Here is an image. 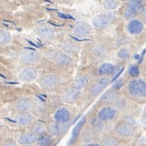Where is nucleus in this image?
I'll return each instance as SVG.
<instances>
[{
	"label": "nucleus",
	"mask_w": 146,
	"mask_h": 146,
	"mask_svg": "<svg viewBox=\"0 0 146 146\" xmlns=\"http://www.w3.org/2000/svg\"><path fill=\"white\" fill-rule=\"evenodd\" d=\"M127 91L135 98H145L146 83L140 79H134L127 85Z\"/></svg>",
	"instance_id": "nucleus-1"
},
{
	"label": "nucleus",
	"mask_w": 146,
	"mask_h": 146,
	"mask_svg": "<svg viewBox=\"0 0 146 146\" xmlns=\"http://www.w3.org/2000/svg\"><path fill=\"white\" fill-rule=\"evenodd\" d=\"M109 83H110V80L105 77L100 78L99 80L94 81L90 88V95L93 97H97L106 89L108 86L109 85Z\"/></svg>",
	"instance_id": "nucleus-2"
},
{
	"label": "nucleus",
	"mask_w": 146,
	"mask_h": 146,
	"mask_svg": "<svg viewBox=\"0 0 146 146\" xmlns=\"http://www.w3.org/2000/svg\"><path fill=\"white\" fill-rule=\"evenodd\" d=\"M59 77L54 74H48L44 76L40 80V84L42 88L45 90H53L59 85Z\"/></svg>",
	"instance_id": "nucleus-3"
},
{
	"label": "nucleus",
	"mask_w": 146,
	"mask_h": 146,
	"mask_svg": "<svg viewBox=\"0 0 146 146\" xmlns=\"http://www.w3.org/2000/svg\"><path fill=\"white\" fill-rule=\"evenodd\" d=\"M115 132L121 137H131L135 132V128L129 123H121L115 127Z\"/></svg>",
	"instance_id": "nucleus-4"
},
{
	"label": "nucleus",
	"mask_w": 146,
	"mask_h": 146,
	"mask_svg": "<svg viewBox=\"0 0 146 146\" xmlns=\"http://www.w3.org/2000/svg\"><path fill=\"white\" fill-rule=\"evenodd\" d=\"M91 33V27L86 22H78L73 29V34L79 38H84Z\"/></svg>",
	"instance_id": "nucleus-5"
},
{
	"label": "nucleus",
	"mask_w": 146,
	"mask_h": 146,
	"mask_svg": "<svg viewBox=\"0 0 146 146\" xmlns=\"http://www.w3.org/2000/svg\"><path fill=\"white\" fill-rule=\"evenodd\" d=\"M119 98V93L116 89H110L102 95L100 102L104 104H111L115 103Z\"/></svg>",
	"instance_id": "nucleus-6"
},
{
	"label": "nucleus",
	"mask_w": 146,
	"mask_h": 146,
	"mask_svg": "<svg viewBox=\"0 0 146 146\" xmlns=\"http://www.w3.org/2000/svg\"><path fill=\"white\" fill-rule=\"evenodd\" d=\"M117 111L113 107H104L99 112V118L104 121H111L117 117Z\"/></svg>",
	"instance_id": "nucleus-7"
},
{
	"label": "nucleus",
	"mask_w": 146,
	"mask_h": 146,
	"mask_svg": "<svg viewBox=\"0 0 146 146\" xmlns=\"http://www.w3.org/2000/svg\"><path fill=\"white\" fill-rule=\"evenodd\" d=\"M33 104L32 102L28 99H21L14 105V109L17 113H28L32 109Z\"/></svg>",
	"instance_id": "nucleus-8"
},
{
	"label": "nucleus",
	"mask_w": 146,
	"mask_h": 146,
	"mask_svg": "<svg viewBox=\"0 0 146 146\" xmlns=\"http://www.w3.org/2000/svg\"><path fill=\"white\" fill-rule=\"evenodd\" d=\"M40 59V54L35 50H27L24 51L21 56V62L25 64H32Z\"/></svg>",
	"instance_id": "nucleus-9"
},
{
	"label": "nucleus",
	"mask_w": 146,
	"mask_h": 146,
	"mask_svg": "<svg viewBox=\"0 0 146 146\" xmlns=\"http://www.w3.org/2000/svg\"><path fill=\"white\" fill-rule=\"evenodd\" d=\"M38 73L36 69H35L33 67H27L25 68L24 70H22L21 73L19 74V78L22 81H33L37 78Z\"/></svg>",
	"instance_id": "nucleus-10"
},
{
	"label": "nucleus",
	"mask_w": 146,
	"mask_h": 146,
	"mask_svg": "<svg viewBox=\"0 0 146 146\" xmlns=\"http://www.w3.org/2000/svg\"><path fill=\"white\" fill-rule=\"evenodd\" d=\"M71 117H72V113L70 112V110L66 108H62L55 113L54 120L55 121H58V122L66 123L71 119Z\"/></svg>",
	"instance_id": "nucleus-11"
},
{
	"label": "nucleus",
	"mask_w": 146,
	"mask_h": 146,
	"mask_svg": "<svg viewBox=\"0 0 146 146\" xmlns=\"http://www.w3.org/2000/svg\"><path fill=\"white\" fill-rule=\"evenodd\" d=\"M53 61L58 66H66L71 62V58L63 52H57L53 54Z\"/></svg>",
	"instance_id": "nucleus-12"
},
{
	"label": "nucleus",
	"mask_w": 146,
	"mask_h": 146,
	"mask_svg": "<svg viewBox=\"0 0 146 146\" xmlns=\"http://www.w3.org/2000/svg\"><path fill=\"white\" fill-rule=\"evenodd\" d=\"M69 126L66 123H62L55 121L49 126V131L53 135H61L66 132Z\"/></svg>",
	"instance_id": "nucleus-13"
},
{
	"label": "nucleus",
	"mask_w": 146,
	"mask_h": 146,
	"mask_svg": "<svg viewBox=\"0 0 146 146\" xmlns=\"http://www.w3.org/2000/svg\"><path fill=\"white\" fill-rule=\"evenodd\" d=\"M37 135L32 131L21 134L18 137V143L21 145H29L37 140Z\"/></svg>",
	"instance_id": "nucleus-14"
},
{
	"label": "nucleus",
	"mask_w": 146,
	"mask_h": 146,
	"mask_svg": "<svg viewBox=\"0 0 146 146\" xmlns=\"http://www.w3.org/2000/svg\"><path fill=\"white\" fill-rule=\"evenodd\" d=\"M93 25L95 28L104 30L109 25V19L105 15H98L92 19Z\"/></svg>",
	"instance_id": "nucleus-15"
},
{
	"label": "nucleus",
	"mask_w": 146,
	"mask_h": 146,
	"mask_svg": "<svg viewBox=\"0 0 146 146\" xmlns=\"http://www.w3.org/2000/svg\"><path fill=\"white\" fill-rule=\"evenodd\" d=\"M80 89L77 87H73L69 90H67L66 92L63 94V100H65L67 103H71L74 102L78 99L79 95H80Z\"/></svg>",
	"instance_id": "nucleus-16"
},
{
	"label": "nucleus",
	"mask_w": 146,
	"mask_h": 146,
	"mask_svg": "<svg viewBox=\"0 0 146 146\" xmlns=\"http://www.w3.org/2000/svg\"><path fill=\"white\" fill-rule=\"evenodd\" d=\"M144 26L141 21L138 20H131L128 26H127V30L132 35H137L142 32Z\"/></svg>",
	"instance_id": "nucleus-17"
},
{
	"label": "nucleus",
	"mask_w": 146,
	"mask_h": 146,
	"mask_svg": "<svg viewBox=\"0 0 146 146\" xmlns=\"http://www.w3.org/2000/svg\"><path fill=\"white\" fill-rule=\"evenodd\" d=\"M37 34L42 39L48 40L53 38V29L48 26H43L37 30Z\"/></svg>",
	"instance_id": "nucleus-18"
},
{
	"label": "nucleus",
	"mask_w": 146,
	"mask_h": 146,
	"mask_svg": "<svg viewBox=\"0 0 146 146\" xmlns=\"http://www.w3.org/2000/svg\"><path fill=\"white\" fill-rule=\"evenodd\" d=\"M16 121L20 126H27L32 121V116L28 113H19L16 117Z\"/></svg>",
	"instance_id": "nucleus-19"
},
{
	"label": "nucleus",
	"mask_w": 146,
	"mask_h": 146,
	"mask_svg": "<svg viewBox=\"0 0 146 146\" xmlns=\"http://www.w3.org/2000/svg\"><path fill=\"white\" fill-rule=\"evenodd\" d=\"M115 67L111 63H104L99 68V74L101 76H109L114 72Z\"/></svg>",
	"instance_id": "nucleus-20"
},
{
	"label": "nucleus",
	"mask_w": 146,
	"mask_h": 146,
	"mask_svg": "<svg viewBox=\"0 0 146 146\" xmlns=\"http://www.w3.org/2000/svg\"><path fill=\"white\" fill-rule=\"evenodd\" d=\"M88 84V79L85 76H77L75 79V86L79 88V89H83Z\"/></svg>",
	"instance_id": "nucleus-21"
},
{
	"label": "nucleus",
	"mask_w": 146,
	"mask_h": 146,
	"mask_svg": "<svg viewBox=\"0 0 146 146\" xmlns=\"http://www.w3.org/2000/svg\"><path fill=\"white\" fill-rule=\"evenodd\" d=\"M103 145L105 146H116L118 145L119 141L117 140V138L111 136V135H106L103 138L102 140Z\"/></svg>",
	"instance_id": "nucleus-22"
},
{
	"label": "nucleus",
	"mask_w": 146,
	"mask_h": 146,
	"mask_svg": "<svg viewBox=\"0 0 146 146\" xmlns=\"http://www.w3.org/2000/svg\"><path fill=\"white\" fill-rule=\"evenodd\" d=\"M11 40V35L6 30H1L0 32V44L1 45H5Z\"/></svg>",
	"instance_id": "nucleus-23"
},
{
	"label": "nucleus",
	"mask_w": 146,
	"mask_h": 146,
	"mask_svg": "<svg viewBox=\"0 0 146 146\" xmlns=\"http://www.w3.org/2000/svg\"><path fill=\"white\" fill-rule=\"evenodd\" d=\"M103 6L107 10H114L118 6V3L116 0H104Z\"/></svg>",
	"instance_id": "nucleus-24"
},
{
	"label": "nucleus",
	"mask_w": 146,
	"mask_h": 146,
	"mask_svg": "<svg viewBox=\"0 0 146 146\" xmlns=\"http://www.w3.org/2000/svg\"><path fill=\"white\" fill-rule=\"evenodd\" d=\"M137 15V10H135L131 7H127L124 11V17L126 20H133Z\"/></svg>",
	"instance_id": "nucleus-25"
},
{
	"label": "nucleus",
	"mask_w": 146,
	"mask_h": 146,
	"mask_svg": "<svg viewBox=\"0 0 146 146\" xmlns=\"http://www.w3.org/2000/svg\"><path fill=\"white\" fill-rule=\"evenodd\" d=\"M45 131V126H44L42 123H36L31 127V131L35 134H36L37 135H42Z\"/></svg>",
	"instance_id": "nucleus-26"
},
{
	"label": "nucleus",
	"mask_w": 146,
	"mask_h": 146,
	"mask_svg": "<svg viewBox=\"0 0 146 146\" xmlns=\"http://www.w3.org/2000/svg\"><path fill=\"white\" fill-rule=\"evenodd\" d=\"M37 145L40 146H46L49 145L50 143H51V140L48 137V136H45V135H40V137L37 138Z\"/></svg>",
	"instance_id": "nucleus-27"
},
{
	"label": "nucleus",
	"mask_w": 146,
	"mask_h": 146,
	"mask_svg": "<svg viewBox=\"0 0 146 146\" xmlns=\"http://www.w3.org/2000/svg\"><path fill=\"white\" fill-rule=\"evenodd\" d=\"M85 122H86V118L84 117L83 120H81L80 122L76 126V127L74 128V130H73V131H72V139H76L77 135H79L80 130H81V126L84 125V123H85Z\"/></svg>",
	"instance_id": "nucleus-28"
},
{
	"label": "nucleus",
	"mask_w": 146,
	"mask_h": 146,
	"mask_svg": "<svg viewBox=\"0 0 146 146\" xmlns=\"http://www.w3.org/2000/svg\"><path fill=\"white\" fill-rule=\"evenodd\" d=\"M117 56L120 59L127 60L130 58V52L127 48H121L117 53Z\"/></svg>",
	"instance_id": "nucleus-29"
},
{
	"label": "nucleus",
	"mask_w": 146,
	"mask_h": 146,
	"mask_svg": "<svg viewBox=\"0 0 146 146\" xmlns=\"http://www.w3.org/2000/svg\"><path fill=\"white\" fill-rule=\"evenodd\" d=\"M127 5L129 7H131L135 10H138L141 7V2L139 0H130Z\"/></svg>",
	"instance_id": "nucleus-30"
},
{
	"label": "nucleus",
	"mask_w": 146,
	"mask_h": 146,
	"mask_svg": "<svg viewBox=\"0 0 146 146\" xmlns=\"http://www.w3.org/2000/svg\"><path fill=\"white\" fill-rule=\"evenodd\" d=\"M91 124L94 126L95 129L97 130H100L103 128V123H102V120L100 118H93L91 120Z\"/></svg>",
	"instance_id": "nucleus-31"
},
{
	"label": "nucleus",
	"mask_w": 146,
	"mask_h": 146,
	"mask_svg": "<svg viewBox=\"0 0 146 146\" xmlns=\"http://www.w3.org/2000/svg\"><path fill=\"white\" fill-rule=\"evenodd\" d=\"M129 73H130V75H131L132 77H137V76L139 75V68L135 66H131V67L130 68Z\"/></svg>",
	"instance_id": "nucleus-32"
},
{
	"label": "nucleus",
	"mask_w": 146,
	"mask_h": 146,
	"mask_svg": "<svg viewBox=\"0 0 146 146\" xmlns=\"http://www.w3.org/2000/svg\"><path fill=\"white\" fill-rule=\"evenodd\" d=\"M123 120H124L125 122L129 123V124L133 125V126L135 124H136V120L132 116H125V117H123Z\"/></svg>",
	"instance_id": "nucleus-33"
},
{
	"label": "nucleus",
	"mask_w": 146,
	"mask_h": 146,
	"mask_svg": "<svg viewBox=\"0 0 146 146\" xmlns=\"http://www.w3.org/2000/svg\"><path fill=\"white\" fill-rule=\"evenodd\" d=\"M140 15H141L142 18L145 21H146V6H144L142 7L141 11H140Z\"/></svg>",
	"instance_id": "nucleus-34"
},
{
	"label": "nucleus",
	"mask_w": 146,
	"mask_h": 146,
	"mask_svg": "<svg viewBox=\"0 0 146 146\" xmlns=\"http://www.w3.org/2000/svg\"><path fill=\"white\" fill-rule=\"evenodd\" d=\"M3 145H11V146H14V145H17V144L13 142V141H5V142H3Z\"/></svg>",
	"instance_id": "nucleus-35"
},
{
	"label": "nucleus",
	"mask_w": 146,
	"mask_h": 146,
	"mask_svg": "<svg viewBox=\"0 0 146 146\" xmlns=\"http://www.w3.org/2000/svg\"><path fill=\"white\" fill-rule=\"evenodd\" d=\"M84 145H88V146H99L100 145L97 144V143H86V144H84Z\"/></svg>",
	"instance_id": "nucleus-36"
},
{
	"label": "nucleus",
	"mask_w": 146,
	"mask_h": 146,
	"mask_svg": "<svg viewBox=\"0 0 146 146\" xmlns=\"http://www.w3.org/2000/svg\"><path fill=\"white\" fill-rule=\"evenodd\" d=\"M142 124H143V126L146 127V117L142 118Z\"/></svg>",
	"instance_id": "nucleus-37"
},
{
	"label": "nucleus",
	"mask_w": 146,
	"mask_h": 146,
	"mask_svg": "<svg viewBox=\"0 0 146 146\" xmlns=\"http://www.w3.org/2000/svg\"><path fill=\"white\" fill-rule=\"evenodd\" d=\"M62 2H69V1H72V0H61Z\"/></svg>",
	"instance_id": "nucleus-38"
}]
</instances>
